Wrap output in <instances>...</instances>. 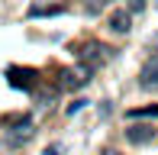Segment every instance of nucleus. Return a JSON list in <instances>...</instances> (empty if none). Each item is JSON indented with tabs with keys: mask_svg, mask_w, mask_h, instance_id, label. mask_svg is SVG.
I'll return each mask as SVG.
<instances>
[{
	"mask_svg": "<svg viewBox=\"0 0 158 155\" xmlns=\"http://www.w3.org/2000/svg\"><path fill=\"white\" fill-rule=\"evenodd\" d=\"M139 81L145 84V87L158 84V55H155V58H148L145 65H142V71H139Z\"/></svg>",
	"mask_w": 158,
	"mask_h": 155,
	"instance_id": "39448f33",
	"label": "nucleus"
},
{
	"mask_svg": "<svg viewBox=\"0 0 158 155\" xmlns=\"http://www.w3.org/2000/svg\"><path fill=\"white\" fill-rule=\"evenodd\" d=\"M90 71H87V68H84V71H74V68H68V71H61V87H68V90H74V87H84V84H87L90 81V78H87Z\"/></svg>",
	"mask_w": 158,
	"mask_h": 155,
	"instance_id": "7ed1b4c3",
	"label": "nucleus"
},
{
	"mask_svg": "<svg viewBox=\"0 0 158 155\" xmlns=\"http://www.w3.org/2000/svg\"><path fill=\"white\" fill-rule=\"evenodd\" d=\"M106 26H110V32H116V36H126V32L132 29V16H129V10H113L110 19H106Z\"/></svg>",
	"mask_w": 158,
	"mask_h": 155,
	"instance_id": "f03ea898",
	"label": "nucleus"
},
{
	"mask_svg": "<svg viewBox=\"0 0 158 155\" xmlns=\"http://www.w3.org/2000/svg\"><path fill=\"white\" fill-rule=\"evenodd\" d=\"M106 58H110V48L100 45V42H87V45H81V61L87 65V71H94V68L103 65Z\"/></svg>",
	"mask_w": 158,
	"mask_h": 155,
	"instance_id": "f257e3e1",
	"label": "nucleus"
},
{
	"mask_svg": "<svg viewBox=\"0 0 158 155\" xmlns=\"http://www.w3.org/2000/svg\"><path fill=\"white\" fill-rule=\"evenodd\" d=\"M45 155H61V149H58V145H52V149H45Z\"/></svg>",
	"mask_w": 158,
	"mask_h": 155,
	"instance_id": "9b49d317",
	"label": "nucleus"
},
{
	"mask_svg": "<svg viewBox=\"0 0 158 155\" xmlns=\"http://www.w3.org/2000/svg\"><path fill=\"white\" fill-rule=\"evenodd\" d=\"M55 13H61V6H32L29 16H55Z\"/></svg>",
	"mask_w": 158,
	"mask_h": 155,
	"instance_id": "6e6552de",
	"label": "nucleus"
},
{
	"mask_svg": "<svg viewBox=\"0 0 158 155\" xmlns=\"http://www.w3.org/2000/svg\"><path fill=\"white\" fill-rule=\"evenodd\" d=\"M126 139H129V142H132V145H145V142H152V139H155V129H152V126H129V129H126Z\"/></svg>",
	"mask_w": 158,
	"mask_h": 155,
	"instance_id": "20e7f679",
	"label": "nucleus"
},
{
	"mask_svg": "<svg viewBox=\"0 0 158 155\" xmlns=\"http://www.w3.org/2000/svg\"><path fill=\"white\" fill-rule=\"evenodd\" d=\"M6 78H10V84L13 87H32V71L29 68H26V71H19V68H10V71H6Z\"/></svg>",
	"mask_w": 158,
	"mask_h": 155,
	"instance_id": "423d86ee",
	"label": "nucleus"
},
{
	"mask_svg": "<svg viewBox=\"0 0 158 155\" xmlns=\"http://www.w3.org/2000/svg\"><path fill=\"white\" fill-rule=\"evenodd\" d=\"M126 116H129V119H148V116H158V103H155V107H139V110H129Z\"/></svg>",
	"mask_w": 158,
	"mask_h": 155,
	"instance_id": "0eeeda50",
	"label": "nucleus"
},
{
	"mask_svg": "<svg viewBox=\"0 0 158 155\" xmlns=\"http://www.w3.org/2000/svg\"><path fill=\"white\" fill-rule=\"evenodd\" d=\"M145 10V0H129V16H132V13H142Z\"/></svg>",
	"mask_w": 158,
	"mask_h": 155,
	"instance_id": "1a4fd4ad",
	"label": "nucleus"
},
{
	"mask_svg": "<svg viewBox=\"0 0 158 155\" xmlns=\"http://www.w3.org/2000/svg\"><path fill=\"white\" fill-rule=\"evenodd\" d=\"M84 103H87V100H74V103H71V107H68V113H71V116H74V113H77V110H84Z\"/></svg>",
	"mask_w": 158,
	"mask_h": 155,
	"instance_id": "9d476101",
	"label": "nucleus"
},
{
	"mask_svg": "<svg viewBox=\"0 0 158 155\" xmlns=\"http://www.w3.org/2000/svg\"><path fill=\"white\" fill-rule=\"evenodd\" d=\"M103 155H119V152H113V149H106V152H103Z\"/></svg>",
	"mask_w": 158,
	"mask_h": 155,
	"instance_id": "f8f14e48",
	"label": "nucleus"
}]
</instances>
